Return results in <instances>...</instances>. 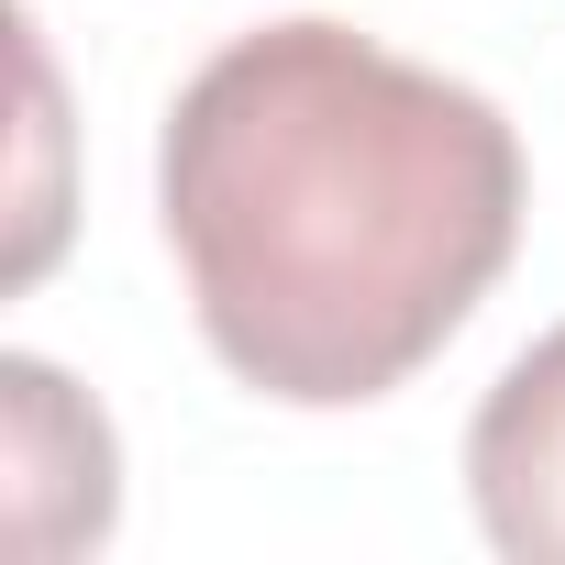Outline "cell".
<instances>
[{"instance_id": "cell-3", "label": "cell", "mask_w": 565, "mask_h": 565, "mask_svg": "<svg viewBox=\"0 0 565 565\" xmlns=\"http://www.w3.org/2000/svg\"><path fill=\"white\" fill-rule=\"evenodd\" d=\"M466 499L510 565H565V322L499 366L466 422Z\"/></svg>"}, {"instance_id": "cell-2", "label": "cell", "mask_w": 565, "mask_h": 565, "mask_svg": "<svg viewBox=\"0 0 565 565\" xmlns=\"http://www.w3.org/2000/svg\"><path fill=\"white\" fill-rule=\"evenodd\" d=\"M0 466H12V543L23 554H78L122 510L111 422L45 355H0Z\"/></svg>"}, {"instance_id": "cell-1", "label": "cell", "mask_w": 565, "mask_h": 565, "mask_svg": "<svg viewBox=\"0 0 565 565\" xmlns=\"http://www.w3.org/2000/svg\"><path fill=\"white\" fill-rule=\"evenodd\" d=\"M521 200V134L488 89L322 12L233 34L156 145L200 344L289 411L411 388L499 289Z\"/></svg>"}]
</instances>
